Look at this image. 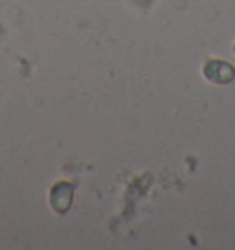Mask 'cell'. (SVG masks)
I'll list each match as a JSON object with an SVG mask.
<instances>
[{
  "mask_svg": "<svg viewBox=\"0 0 235 250\" xmlns=\"http://www.w3.org/2000/svg\"><path fill=\"white\" fill-rule=\"evenodd\" d=\"M204 74L215 83H230L234 79V68L224 61H210L204 68Z\"/></svg>",
  "mask_w": 235,
  "mask_h": 250,
  "instance_id": "cell-1",
  "label": "cell"
}]
</instances>
